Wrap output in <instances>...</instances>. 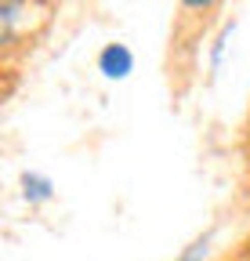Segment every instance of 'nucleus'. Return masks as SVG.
Instances as JSON below:
<instances>
[{
	"label": "nucleus",
	"instance_id": "f257e3e1",
	"mask_svg": "<svg viewBox=\"0 0 250 261\" xmlns=\"http://www.w3.org/2000/svg\"><path fill=\"white\" fill-rule=\"evenodd\" d=\"M98 73L105 80H127L134 73V55L127 44H105L98 51Z\"/></svg>",
	"mask_w": 250,
	"mask_h": 261
},
{
	"label": "nucleus",
	"instance_id": "f03ea898",
	"mask_svg": "<svg viewBox=\"0 0 250 261\" xmlns=\"http://www.w3.org/2000/svg\"><path fill=\"white\" fill-rule=\"evenodd\" d=\"M22 196L29 203H47L54 196V181L44 178V174H37V171H25L22 174Z\"/></svg>",
	"mask_w": 250,
	"mask_h": 261
},
{
	"label": "nucleus",
	"instance_id": "7ed1b4c3",
	"mask_svg": "<svg viewBox=\"0 0 250 261\" xmlns=\"http://www.w3.org/2000/svg\"><path fill=\"white\" fill-rule=\"evenodd\" d=\"M210 240H214V232H203L200 240H192L189 247L178 254V261H203V257H207V250H210Z\"/></svg>",
	"mask_w": 250,
	"mask_h": 261
}]
</instances>
